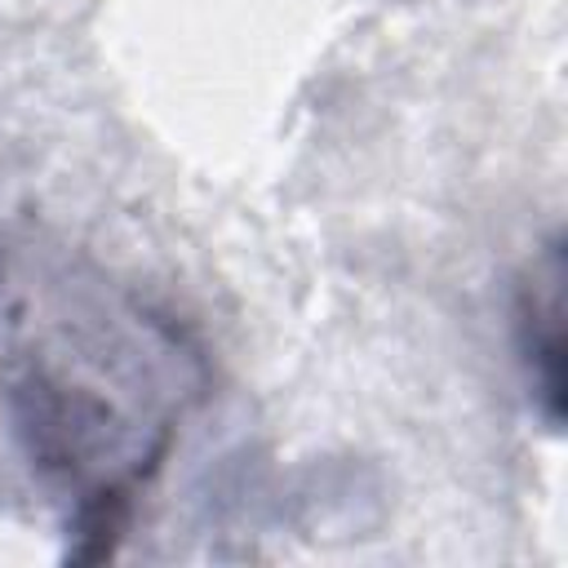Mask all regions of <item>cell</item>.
Here are the masks:
<instances>
[{
	"mask_svg": "<svg viewBox=\"0 0 568 568\" xmlns=\"http://www.w3.org/2000/svg\"><path fill=\"white\" fill-rule=\"evenodd\" d=\"M559 284H564V262H559V240L546 248L541 266H532V280L515 297V346L524 364L528 395L550 430H559L564 417V306H559Z\"/></svg>",
	"mask_w": 568,
	"mask_h": 568,
	"instance_id": "7a4b0ae2",
	"label": "cell"
},
{
	"mask_svg": "<svg viewBox=\"0 0 568 568\" xmlns=\"http://www.w3.org/2000/svg\"><path fill=\"white\" fill-rule=\"evenodd\" d=\"M204 386L200 346L164 311L0 226V501L58 515L67 559L115 555Z\"/></svg>",
	"mask_w": 568,
	"mask_h": 568,
	"instance_id": "6da1fadb",
	"label": "cell"
}]
</instances>
